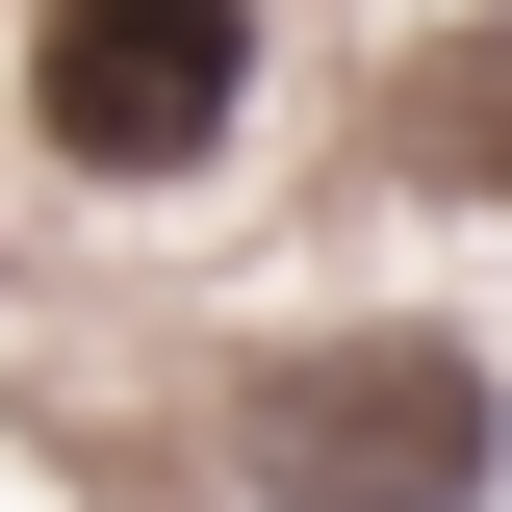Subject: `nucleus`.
Here are the masks:
<instances>
[{
	"mask_svg": "<svg viewBox=\"0 0 512 512\" xmlns=\"http://www.w3.org/2000/svg\"><path fill=\"white\" fill-rule=\"evenodd\" d=\"M512 461V384L461 333H308L256 384V512H487Z\"/></svg>",
	"mask_w": 512,
	"mask_h": 512,
	"instance_id": "obj_1",
	"label": "nucleus"
},
{
	"mask_svg": "<svg viewBox=\"0 0 512 512\" xmlns=\"http://www.w3.org/2000/svg\"><path fill=\"white\" fill-rule=\"evenodd\" d=\"M231 103H256L231 0H52V26H26V128H52L77 180H205Z\"/></svg>",
	"mask_w": 512,
	"mask_h": 512,
	"instance_id": "obj_2",
	"label": "nucleus"
},
{
	"mask_svg": "<svg viewBox=\"0 0 512 512\" xmlns=\"http://www.w3.org/2000/svg\"><path fill=\"white\" fill-rule=\"evenodd\" d=\"M410 154H436L461 205H512V52H436V77H410Z\"/></svg>",
	"mask_w": 512,
	"mask_h": 512,
	"instance_id": "obj_3",
	"label": "nucleus"
}]
</instances>
